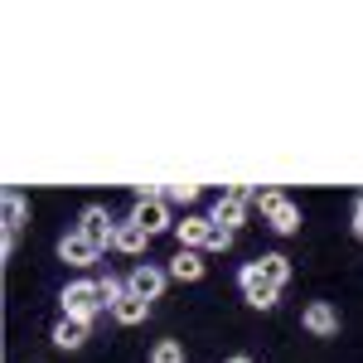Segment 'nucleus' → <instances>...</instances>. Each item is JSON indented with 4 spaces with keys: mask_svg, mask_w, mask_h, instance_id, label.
Returning <instances> with one entry per match:
<instances>
[{
    "mask_svg": "<svg viewBox=\"0 0 363 363\" xmlns=\"http://www.w3.org/2000/svg\"><path fill=\"white\" fill-rule=\"evenodd\" d=\"M112 315L121 320V325H140V320L150 315V301H140V296H131V291H126V296L112 306Z\"/></svg>",
    "mask_w": 363,
    "mask_h": 363,
    "instance_id": "nucleus-15",
    "label": "nucleus"
},
{
    "mask_svg": "<svg viewBox=\"0 0 363 363\" xmlns=\"http://www.w3.org/2000/svg\"><path fill=\"white\" fill-rule=\"evenodd\" d=\"M97 291H102V306L112 310L116 301L126 296V281H116V277H102V281H97Z\"/></svg>",
    "mask_w": 363,
    "mask_h": 363,
    "instance_id": "nucleus-18",
    "label": "nucleus"
},
{
    "mask_svg": "<svg viewBox=\"0 0 363 363\" xmlns=\"http://www.w3.org/2000/svg\"><path fill=\"white\" fill-rule=\"evenodd\" d=\"M208 218H194V213H184L179 223H174V238H179V247H189V252H199L203 242H208Z\"/></svg>",
    "mask_w": 363,
    "mask_h": 363,
    "instance_id": "nucleus-8",
    "label": "nucleus"
},
{
    "mask_svg": "<svg viewBox=\"0 0 363 363\" xmlns=\"http://www.w3.org/2000/svg\"><path fill=\"white\" fill-rule=\"evenodd\" d=\"M25 199L15 194V189H10V194H5V233H20V223H25Z\"/></svg>",
    "mask_w": 363,
    "mask_h": 363,
    "instance_id": "nucleus-16",
    "label": "nucleus"
},
{
    "mask_svg": "<svg viewBox=\"0 0 363 363\" xmlns=\"http://www.w3.org/2000/svg\"><path fill=\"white\" fill-rule=\"evenodd\" d=\"M78 233H83V238H92L97 247H112L116 223H112V213H107L102 203H87V208H83V218H78Z\"/></svg>",
    "mask_w": 363,
    "mask_h": 363,
    "instance_id": "nucleus-5",
    "label": "nucleus"
},
{
    "mask_svg": "<svg viewBox=\"0 0 363 363\" xmlns=\"http://www.w3.org/2000/svg\"><path fill=\"white\" fill-rule=\"evenodd\" d=\"M228 363H252V359H242V354H238V359H228Z\"/></svg>",
    "mask_w": 363,
    "mask_h": 363,
    "instance_id": "nucleus-23",
    "label": "nucleus"
},
{
    "mask_svg": "<svg viewBox=\"0 0 363 363\" xmlns=\"http://www.w3.org/2000/svg\"><path fill=\"white\" fill-rule=\"evenodd\" d=\"M165 199H174V203H194V199H199V184H169Z\"/></svg>",
    "mask_w": 363,
    "mask_h": 363,
    "instance_id": "nucleus-20",
    "label": "nucleus"
},
{
    "mask_svg": "<svg viewBox=\"0 0 363 363\" xmlns=\"http://www.w3.org/2000/svg\"><path fill=\"white\" fill-rule=\"evenodd\" d=\"M145 242H150V233H145V228H136L131 218H126V223H116V238H112V247H116V252H126V257H140V252H145Z\"/></svg>",
    "mask_w": 363,
    "mask_h": 363,
    "instance_id": "nucleus-11",
    "label": "nucleus"
},
{
    "mask_svg": "<svg viewBox=\"0 0 363 363\" xmlns=\"http://www.w3.org/2000/svg\"><path fill=\"white\" fill-rule=\"evenodd\" d=\"M150 363H184V344H179V339H160V344L150 349Z\"/></svg>",
    "mask_w": 363,
    "mask_h": 363,
    "instance_id": "nucleus-17",
    "label": "nucleus"
},
{
    "mask_svg": "<svg viewBox=\"0 0 363 363\" xmlns=\"http://www.w3.org/2000/svg\"><path fill=\"white\" fill-rule=\"evenodd\" d=\"M306 330H310V335H320V339H330V335L339 330V315H335V306H325V301L306 306Z\"/></svg>",
    "mask_w": 363,
    "mask_h": 363,
    "instance_id": "nucleus-10",
    "label": "nucleus"
},
{
    "mask_svg": "<svg viewBox=\"0 0 363 363\" xmlns=\"http://www.w3.org/2000/svg\"><path fill=\"white\" fill-rule=\"evenodd\" d=\"M247 218V203H238V199H228V194H218V203H213V213H208V223H218V228H233Z\"/></svg>",
    "mask_w": 363,
    "mask_h": 363,
    "instance_id": "nucleus-12",
    "label": "nucleus"
},
{
    "mask_svg": "<svg viewBox=\"0 0 363 363\" xmlns=\"http://www.w3.org/2000/svg\"><path fill=\"white\" fill-rule=\"evenodd\" d=\"M165 281H169V272L150 267V262H140L136 272L126 277V291H131V296H140V301H155V296L165 291Z\"/></svg>",
    "mask_w": 363,
    "mask_h": 363,
    "instance_id": "nucleus-7",
    "label": "nucleus"
},
{
    "mask_svg": "<svg viewBox=\"0 0 363 363\" xmlns=\"http://www.w3.org/2000/svg\"><path fill=\"white\" fill-rule=\"evenodd\" d=\"M131 223H136V228H145L150 238H155V233H165V228H174L165 194H160V189H145V194L136 199V208H131Z\"/></svg>",
    "mask_w": 363,
    "mask_h": 363,
    "instance_id": "nucleus-1",
    "label": "nucleus"
},
{
    "mask_svg": "<svg viewBox=\"0 0 363 363\" xmlns=\"http://www.w3.org/2000/svg\"><path fill=\"white\" fill-rule=\"evenodd\" d=\"M58 257H63L68 267H92V262L102 257V247H97L92 238H83V233L73 228V233H63V238H58Z\"/></svg>",
    "mask_w": 363,
    "mask_h": 363,
    "instance_id": "nucleus-6",
    "label": "nucleus"
},
{
    "mask_svg": "<svg viewBox=\"0 0 363 363\" xmlns=\"http://www.w3.org/2000/svg\"><path fill=\"white\" fill-rule=\"evenodd\" d=\"M54 344H58V349H68V354H73V349H83V344H87V320L63 315V320L54 325Z\"/></svg>",
    "mask_w": 363,
    "mask_h": 363,
    "instance_id": "nucleus-9",
    "label": "nucleus"
},
{
    "mask_svg": "<svg viewBox=\"0 0 363 363\" xmlns=\"http://www.w3.org/2000/svg\"><path fill=\"white\" fill-rule=\"evenodd\" d=\"M102 306V291H97V281H73V286H63V315H73V320H87L92 325V315Z\"/></svg>",
    "mask_w": 363,
    "mask_h": 363,
    "instance_id": "nucleus-3",
    "label": "nucleus"
},
{
    "mask_svg": "<svg viewBox=\"0 0 363 363\" xmlns=\"http://www.w3.org/2000/svg\"><path fill=\"white\" fill-rule=\"evenodd\" d=\"M238 286H242V296H247V306H257V310H272L277 306V286H272V281L262 277V267H257V262H247V267H242V277H238Z\"/></svg>",
    "mask_w": 363,
    "mask_h": 363,
    "instance_id": "nucleus-4",
    "label": "nucleus"
},
{
    "mask_svg": "<svg viewBox=\"0 0 363 363\" xmlns=\"http://www.w3.org/2000/svg\"><path fill=\"white\" fill-rule=\"evenodd\" d=\"M257 208L267 213V223L277 228V233H296L301 228V208L281 194V189H257Z\"/></svg>",
    "mask_w": 363,
    "mask_h": 363,
    "instance_id": "nucleus-2",
    "label": "nucleus"
},
{
    "mask_svg": "<svg viewBox=\"0 0 363 363\" xmlns=\"http://www.w3.org/2000/svg\"><path fill=\"white\" fill-rule=\"evenodd\" d=\"M223 194H228V199H238V203H257V189H252V184H228Z\"/></svg>",
    "mask_w": 363,
    "mask_h": 363,
    "instance_id": "nucleus-21",
    "label": "nucleus"
},
{
    "mask_svg": "<svg viewBox=\"0 0 363 363\" xmlns=\"http://www.w3.org/2000/svg\"><path fill=\"white\" fill-rule=\"evenodd\" d=\"M354 233L363 238V194H359V203H354Z\"/></svg>",
    "mask_w": 363,
    "mask_h": 363,
    "instance_id": "nucleus-22",
    "label": "nucleus"
},
{
    "mask_svg": "<svg viewBox=\"0 0 363 363\" xmlns=\"http://www.w3.org/2000/svg\"><path fill=\"white\" fill-rule=\"evenodd\" d=\"M257 267H262V277L272 281V286H286L291 281V257H281V252H267V257H257Z\"/></svg>",
    "mask_w": 363,
    "mask_h": 363,
    "instance_id": "nucleus-14",
    "label": "nucleus"
},
{
    "mask_svg": "<svg viewBox=\"0 0 363 363\" xmlns=\"http://www.w3.org/2000/svg\"><path fill=\"white\" fill-rule=\"evenodd\" d=\"M169 277H174V281H199V277H203V257L189 252V247H179L174 257H169Z\"/></svg>",
    "mask_w": 363,
    "mask_h": 363,
    "instance_id": "nucleus-13",
    "label": "nucleus"
},
{
    "mask_svg": "<svg viewBox=\"0 0 363 363\" xmlns=\"http://www.w3.org/2000/svg\"><path fill=\"white\" fill-rule=\"evenodd\" d=\"M203 247H208V252H228V247H233V233L213 223V228H208V242H203Z\"/></svg>",
    "mask_w": 363,
    "mask_h": 363,
    "instance_id": "nucleus-19",
    "label": "nucleus"
}]
</instances>
